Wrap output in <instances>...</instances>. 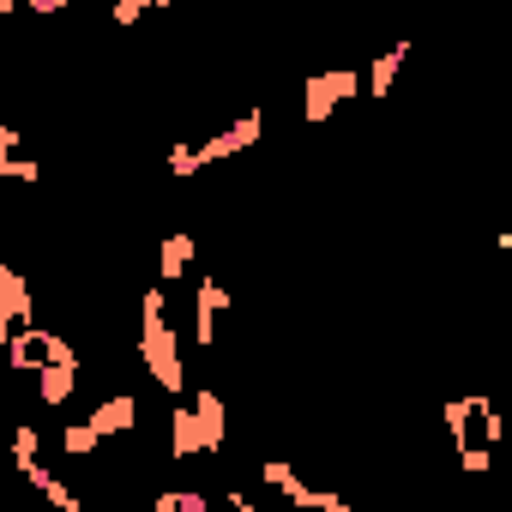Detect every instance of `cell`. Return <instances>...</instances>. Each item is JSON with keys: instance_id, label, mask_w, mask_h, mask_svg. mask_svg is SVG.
I'll return each mask as SVG.
<instances>
[{"instance_id": "1", "label": "cell", "mask_w": 512, "mask_h": 512, "mask_svg": "<svg viewBox=\"0 0 512 512\" xmlns=\"http://www.w3.org/2000/svg\"><path fill=\"white\" fill-rule=\"evenodd\" d=\"M446 428H452V446H458V470L482 476L494 464V446H500V410L482 392H470V398L446 404Z\"/></svg>"}, {"instance_id": "2", "label": "cell", "mask_w": 512, "mask_h": 512, "mask_svg": "<svg viewBox=\"0 0 512 512\" xmlns=\"http://www.w3.org/2000/svg\"><path fill=\"white\" fill-rule=\"evenodd\" d=\"M163 290H145V326H139V356H145V374L169 392V398H181V386H187V374H181V350H175V332H169V314H163Z\"/></svg>"}, {"instance_id": "3", "label": "cell", "mask_w": 512, "mask_h": 512, "mask_svg": "<svg viewBox=\"0 0 512 512\" xmlns=\"http://www.w3.org/2000/svg\"><path fill=\"white\" fill-rule=\"evenodd\" d=\"M260 133H266V115L253 109V115H241L235 127H223L217 139H205V145H193V151H169V169H175V175H193V169H205V163H223V157L247 151Z\"/></svg>"}, {"instance_id": "4", "label": "cell", "mask_w": 512, "mask_h": 512, "mask_svg": "<svg viewBox=\"0 0 512 512\" xmlns=\"http://www.w3.org/2000/svg\"><path fill=\"white\" fill-rule=\"evenodd\" d=\"M7 362H13L19 374H25V368H37V374H43V368H61V362H79V350H73L67 338H55V332H43V326H31L25 338H13V344H7Z\"/></svg>"}, {"instance_id": "5", "label": "cell", "mask_w": 512, "mask_h": 512, "mask_svg": "<svg viewBox=\"0 0 512 512\" xmlns=\"http://www.w3.org/2000/svg\"><path fill=\"white\" fill-rule=\"evenodd\" d=\"M356 91H368V73H320V79H308L302 115L320 127V121H332V109H338L344 97H356Z\"/></svg>"}, {"instance_id": "6", "label": "cell", "mask_w": 512, "mask_h": 512, "mask_svg": "<svg viewBox=\"0 0 512 512\" xmlns=\"http://www.w3.org/2000/svg\"><path fill=\"white\" fill-rule=\"evenodd\" d=\"M31 332V284L13 272V266H0V338H25Z\"/></svg>"}, {"instance_id": "7", "label": "cell", "mask_w": 512, "mask_h": 512, "mask_svg": "<svg viewBox=\"0 0 512 512\" xmlns=\"http://www.w3.org/2000/svg\"><path fill=\"white\" fill-rule=\"evenodd\" d=\"M229 308V290L217 278H199L193 290V344H217V314Z\"/></svg>"}, {"instance_id": "8", "label": "cell", "mask_w": 512, "mask_h": 512, "mask_svg": "<svg viewBox=\"0 0 512 512\" xmlns=\"http://www.w3.org/2000/svg\"><path fill=\"white\" fill-rule=\"evenodd\" d=\"M85 422H91V428H97L103 440H115V434H133V422H139V404H133V398L121 392V398H103V404H97V410H91Z\"/></svg>"}, {"instance_id": "9", "label": "cell", "mask_w": 512, "mask_h": 512, "mask_svg": "<svg viewBox=\"0 0 512 512\" xmlns=\"http://www.w3.org/2000/svg\"><path fill=\"white\" fill-rule=\"evenodd\" d=\"M193 416H199L205 452H217V446H223V434H229V410H223V398H217L211 386H199V392H193Z\"/></svg>"}, {"instance_id": "10", "label": "cell", "mask_w": 512, "mask_h": 512, "mask_svg": "<svg viewBox=\"0 0 512 512\" xmlns=\"http://www.w3.org/2000/svg\"><path fill=\"white\" fill-rule=\"evenodd\" d=\"M260 470H266V482H272L278 494H290V506H302V512H320V488H308V482H302V476H296L290 464H278V458H266Z\"/></svg>"}, {"instance_id": "11", "label": "cell", "mask_w": 512, "mask_h": 512, "mask_svg": "<svg viewBox=\"0 0 512 512\" xmlns=\"http://www.w3.org/2000/svg\"><path fill=\"white\" fill-rule=\"evenodd\" d=\"M73 392H79V362H61V368H43V374H37V398H43L49 410H61Z\"/></svg>"}, {"instance_id": "12", "label": "cell", "mask_w": 512, "mask_h": 512, "mask_svg": "<svg viewBox=\"0 0 512 512\" xmlns=\"http://www.w3.org/2000/svg\"><path fill=\"white\" fill-rule=\"evenodd\" d=\"M187 266H193V235H169V241H163V260H157V278H163V284H181Z\"/></svg>"}, {"instance_id": "13", "label": "cell", "mask_w": 512, "mask_h": 512, "mask_svg": "<svg viewBox=\"0 0 512 512\" xmlns=\"http://www.w3.org/2000/svg\"><path fill=\"white\" fill-rule=\"evenodd\" d=\"M25 476H31V482H37V488L49 494V506H55V512H85V500H79V494H73V488L61 482V476H49V464H31Z\"/></svg>"}, {"instance_id": "14", "label": "cell", "mask_w": 512, "mask_h": 512, "mask_svg": "<svg viewBox=\"0 0 512 512\" xmlns=\"http://www.w3.org/2000/svg\"><path fill=\"white\" fill-rule=\"evenodd\" d=\"M404 55H410V43H398V49H386L374 67H368V97H386L392 91V79H398V67H404Z\"/></svg>"}, {"instance_id": "15", "label": "cell", "mask_w": 512, "mask_h": 512, "mask_svg": "<svg viewBox=\"0 0 512 512\" xmlns=\"http://www.w3.org/2000/svg\"><path fill=\"white\" fill-rule=\"evenodd\" d=\"M157 512H211V500L199 488H163L157 494Z\"/></svg>"}, {"instance_id": "16", "label": "cell", "mask_w": 512, "mask_h": 512, "mask_svg": "<svg viewBox=\"0 0 512 512\" xmlns=\"http://www.w3.org/2000/svg\"><path fill=\"white\" fill-rule=\"evenodd\" d=\"M97 446H103V434H97L91 422H79V428H67V434H61V452H67V458H91Z\"/></svg>"}, {"instance_id": "17", "label": "cell", "mask_w": 512, "mask_h": 512, "mask_svg": "<svg viewBox=\"0 0 512 512\" xmlns=\"http://www.w3.org/2000/svg\"><path fill=\"white\" fill-rule=\"evenodd\" d=\"M37 446H43V434L19 422V428H13V458H19V470H31V464H37Z\"/></svg>"}, {"instance_id": "18", "label": "cell", "mask_w": 512, "mask_h": 512, "mask_svg": "<svg viewBox=\"0 0 512 512\" xmlns=\"http://www.w3.org/2000/svg\"><path fill=\"white\" fill-rule=\"evenodd\" d=\"M145 7H151V0H121L115 19H121V25H139V19H145Z\"/></svg>"}, {"instance_id": "19", "label": "cell", "mask_w": 512, "mask_h": 512, "mask_svg": "<svg viewBox=\"0 0 512 512\" xmlns=\"http://www.w3.org/2000/svg\"><path fill=\"white\" fill-rule=\"evenodd\" d=\"M229 506H235V512H260V506H247V500H241V494H235V500H229Z\"/></svg>"}, {"instance_id": "20", "label": "cell", "mask_w": 512, "mask_h": 512, "mask_svg": "<svg viewBox=\"0 0 512 512\" xmlns=\"http://www.w3.org/2000/svg\"><path fill=\"white\" fill-rule=\"evenodd\" d=\"M500 247H512V229H506V235H500Z\"/></svg>"}, {"instance_id": "21", "label": "cell", "mask_w": 512, "mask_h": 512, "mask_svg": "<svg viewBox=\"0 0 512 512\" xmlns=\"http://www.w3.org/2000/svg\"><path fill=\"white\" fill-rule=\"evenodd\" d=\"M151 512H157V506H151Z\"/></svg>"}]
</instances>
